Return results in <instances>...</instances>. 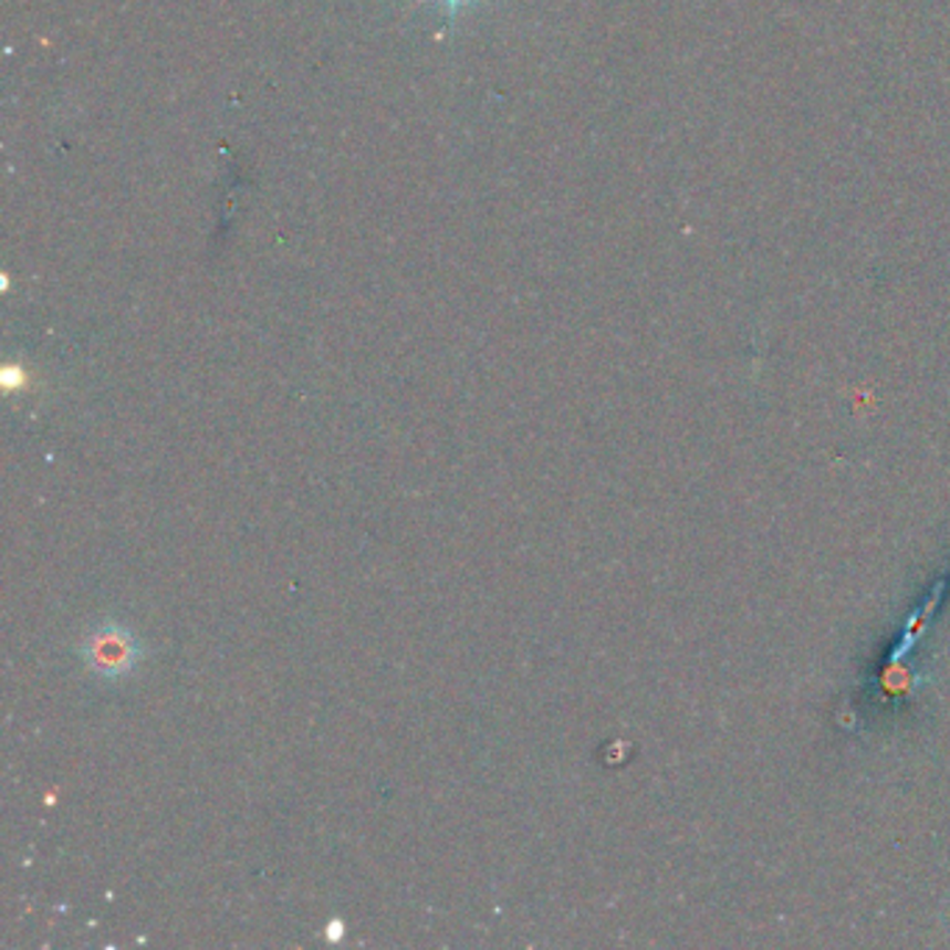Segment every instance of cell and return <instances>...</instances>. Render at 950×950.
Returning <instances> with one entry per match:
<instances>
[{"instance_id": "6da1fadb", "label": "cell", "mask_w": 950, "mask_h": 950, "mask_svg": "<svg viewBox=\"0 0 950 950\" xmlns=\"http://www.w3.org/2000/svg\"><path fill=\"white\" fill-rule=\"evenodd\" d=\"M84 658L98 678L115 680L137 667L139 649L132 633L121 625H104L84 641Z\"/></svg>"}, {"instance_id": "7a4b0ae2", "label": "cell", "mask_w": 950, "mask_h": 950, "mask_svg": "<svg viewBox=\"0 0 950 950\" xmlns=\"http://www.w3.org/2000/svg\"><path fill=\"white\" fill-rule=\"evenodd\" d=\"M441 3H443V7L449 9V14H455V12H458L460 7H466V3H471V0H441Z\"/></svg>"}]
</instances>
